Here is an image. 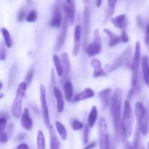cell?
Returning a JSON list of instances; mask_svg holds the SVG:
<instances>
[{
  "instance_id": "obj_1",
  "label": "cell",
  "mask_w": 149,
  "mask_h": 149,
  "mask_svg": "<svg viewBox=\"0 0 149 149\" xmlns=\"http://www.w3.org/2000/svg\"><path fill=\"white\" fill-rule=\"evenodd\" d=\"M122 92L121 89L116 88L113 93V97L111 100L110 111L113 119V126L116 136L119 138L121 132V116H122Z\"/></svg>"
},
{
  "instance_id": "obj_2",
  "label": "cell",
  "mask_w": 149,
  "mask_h": 149,
  "mask_svg": "<svg viewBox=\"0 0 149 149\" xmlns=\"http://www.w3.org/2000/svg\"><path fill=\"white\" fill-rule=\"evenodd\" d=\"M133 113L128 100H126L124 104V111L122 119L121 120V132L125 138H128L132 135L133 128Z\"/></svg>"
},
{
  "instance_id": "obj_3",
  "label": "cell",
  "mask_w": 149,
  "mask_h": 149,
  "mask_svg": "<svg viewBox=\"0 0 149 149\" xmlns=\"http://www.w3.org/2000/svg\"><path fill=\"white\" fill-rule=\"evenodd\" d=\"M135 113L140 131L143 135H146L148 132V114L141 102H138L135 104Z\"/></svg>"
},
{
  "instance_id": "obj_4",
  "label": "cell",
  "mask_w": 149,
  "mask_h": 149,
  "mask_svg": "<svg viewBox=\"0 0 149 149\" xmlns=\"http://www.w3.org/2000/svg\"><path fill=\"white\" fill-rule=\"evenodd\" d=\"M27 87V83L26 81H22L19 84L17 87V93L12 107L13 116L16 118H19L22 115V102L26 94Z\"/></svg>"
},
{
  "instance_id": "obj_5",
  "label": "cell",
  "mask_w": 149,
  "mask_h": 149,
  "mask_svg": "<svg viewBox=\"0 0 149 149\" xmlns=\"http://www.w3.org/2000/svg\"><path fill=\"white\" fill-rule=\"evenodd\" d=\"M102 41L100 32L97 29H95L93 32V40L85 48L86 53L90 57H93L100 53L102 50Z\"/></svg>"
},
{
  "instance_id": "obj_6",
  "label": "cell",
  "mask_w": 149,
  "mask_h": 149,
  "mask_svg": "<svg viewBox=\"0 0 149 149\" xmlns=\"http://www.w3.org/2000/svg\"><path fill=\"white\" fill-rule=\"evenodd\" d=\"M99 144L100 149H109L107 123L103 118L99 121Z\"/></svg>"
},
{
  "instance_id": "obj_7",
  "label": "cell",
  "mask_w": 149,
  "mask_h": 149,
  "mask_svg": "<svg viewBox=\"0 0 149 149\" xmlns=\"http://www.w3.org/2000/svg\"><path fill=\"white\" fill-rule=\"evenodd\" d=\"M39 92H40V101L41 107H42V115H43L44 122L45 125L48 127L49 125V111H48L47 104V95H46V89L44 84H40L39 87Z\"/></svg>"
},
{
  "instance_id": "obj_8",
  "label": "cell",
  "mask_w": 149,
  "mask_h": 149,
  "mask_svg": "<svg viewBox=\"0 0 149 149\" xmlns=\"http://www.w3.org/2000/svg\"><path fill=\"white\" fill-rule=\"evenodd\" d=\"M132 47H128L125 52L119 55V58L115 61L114 63L119 66H131L132 65Z\"/></svg>"
},
{
  "instance_id": "obj_9",
  "label": "cell",
  "mask_w": 149,
  "mask_h": 149,
  "mask_svg": "<svg viewBox=\"0 0 149 149\" xmlns=\"http://www.w3.org/2000/svg\"><path fill=\"white\" fill-rule=\"evenodd\" d=\"M141 43L139 42H137L136 44H135V53H134L133 58H132V65H131V69H132V74H138L140 61H141Z\"/></svg>"
},
{
  "instance_id": "obj_10",
  "label": "cell",
  "mask_w": 149,
  "mask_h": 149,
  "mask_svg": "<svg viewBox=\"0 0 149 149\" xmlns=\"http://www.w3.org/2000/svg\"><path fill=\"white\" fill-rule=\"evenodd\" d=\"M74 47H73V55H77L79 51L80 46H81V38L82 35V28L79 25H77L74 28Z\"/></svg>"
},
{
  "instance_id": "obj_11",
  "label": "cell",
  "mask_w": 149,
  "mask_h": 149,
  "mask_svg": "<svg viewBox=\"0 0 149 149\" xmlns=\"http://www.w3.org/2000/svg\"><path fill=\"white\" fill-rule=\"evenodd\" d=\"M68 20L66 16L65 15L64 17V20L63 21L62 23V27H61V32H60L59 35L58 36V39H57V45H56V48L58 49H60L63 45L64 42H65V36H66V33H67V29H68Z\"/></svg>"
},
{
  "instance_id": "obj_12",
  "label": "cell",
  "mask_w": 149,
  "mask_h": 149,
  "mask_svg": "<svg viewBox=\"0 0 149 149\" xmlns=\"http://www.w3.org/2000/svg\"><path fill=\"white\" fill-rule=\"evenodd\" d=\"M90 65L94 68V72H93L94 78H98V77L106 75V71L102 67L101 61L100 60L97 59V58H93L90 61Z\"/></svg>"
},
{
  "instance_id": "obj_13",
  "label": "cell",
  "mask_w": 149,
  "mask_h": 149,
  "mask_svg": "<svg viewBox=\"0 0 149 149\" xmlns=\"http://www.w3.org/2000/svg\"><path fill=\"white\" fill-rule=\"evenodd\" d=\"M62 17H61V11L59 7H55L52 13V17L49 20V26L53 28H60L62 26Z\"/></svg>"
},
{
  "instance_id": "obj_14",
  "label": "cell",
  "mask_w": 149,
  "mask_h": 149,
  "mask_svg": "<svg viewBox=\"0 0 149 149\" xmlns=\"http://www.w3.org/2000/svg\"><path fill=\"white\" fill-rule=\"evenodd\" d=\"M22 127L26 130H30L33 127V122L31 119L29 111L28 109H25L21 115V120H20Z\"/></svg>"
},
{
  "instance_id": "obj_15",
  "label": "cell",
  "mask_w": 149,
  "mask_h": 149,
  "mask_svg": "<svg viewBox=\"0 0 149 149\" xmlns=\"http://www.w3.org/2000/svg\"><path fill=\"white\" fill-rule=\"evenodd\" d=\"M111 22L113 23L115 27L119 29H125L127 25V20L125 14L119 15L116 17H112V18H111Z\"/></svg>"
},
{
  "instance_id": "obj_16",
  "label": "cell",
  "mask_w": 149,
  "mask_h": 149,
  "mask_svg": "<svg viewBox=\"0 0 149 149\" xmlns=\"http://www.w3.org/2000/svg\"><path fill=\"white\" fill-rule=\"evenodd\" d=\"M48 130L49 132V143L50 149H60V141L56 135L55 130L52 125H49L48 126Z\"/></svg>"
},
{
  "instance_id": "obj_17",
  "label": "cell",
  "mask_w": 149,
  "mask_h": 149,
  "mask_svg": "<svg viewBox=\"0 0 149 149\" xmlns=\"http://www.w3.org/2000/svg\"><path fill=\"white\" fill-rule=\"evenodd\" d=\"M64 11H65V15L68 18V22L73 24L75 20V7L73 1L70 3H67L64 5Z\"/></svg>"
},
{
  "instance_id": "obj_18",
  "label": "cell",
  "mask_w": 149,
  "mask_h": 149,
  "mask_svg": "<svg viewBox=\"0 0 149 149\" xmlns=\"http://www.w3.org/2000/svg\"><path fill=\"white\" fill-rule=\"evenodd\" d=\"M95 96V92L90 88H85L84 90H81L80 93L76 95L74 97V102H79L82 100H87V99L92 98Z\"/></svg>"
},
{
  "instance_id": "obj_19",
  "label": "cell",
  "mask_w": 149,
  "mask_h": 149,
  "mask_svg": "<svg viewBox=\"0 0 149 149\" xmlns=\"http://www.w3.org/2000/svg\"><path fill=\"white\" fill-rule=\"evenodd\" d=\"M54 95L55 97V100H56V104H57V111L59 113L63 112L64 109V100L63 96L62 93H61V90L58 88L57 87H54Z\"/></svg>"
},
{
  "instance_id": "obj_20",
  "label": "cell",
  "mask_w": 149,
  "mask_h": 149,
  "mask_svg": "<svg viewBox=\"0 0 149 149\" xmlns=\"http://www.w3.org/2000/svg\"><path fill=\"white\" fill-rule=\"evenodd\" d=\"M142 71L146 84L149 88V59L148 57L145 55L142 58Z\"/></svg>"
},
{
  "instance_id": "obj_21",
  "label": "cell",
  "mask_w": 149,
  "mask_h": 149,
  "mask_svg": "<svg viewBox=\"0 0 149 149\" xmlns=\"http://www.w3.org/2000/svg\"><path fill=\"white\" fill-rule=\"evenodd\" d=\"M103 31L108 35L109 38V47H114L119 42H122V39H121V36L116 35V33H113L111 30L108 29H103Z\"/></svg>"
},
{
  "instance_id": "obj_22",
  "label": "cell",
  "mask_w": 149,
  "mask_h": 149,
  "mask_svg": "<svg viewBox=\"0 0 149 149\" xmlns=\"http://www.w3.org/2000/svg\"><path fill=\"white\" fill-rule=\"evenodd\" d=\"M110 93H111V89L109 88L104 89V90H101V91L99 93L98 96L99 97H100V100H101L103 108H106L109 104H110V101H111Z\"/></svg>"
},
{
  "instance_id": "obj_23",
  "label": "cell",
  "mask_w": 149,
  "mask_h": 149,
  "mask_svg": "<svg viewBox=\"0 0 149 149\" xmlns=\"http://www.w3.org/2000/svg\"><path fill=\"white\" fill-rule=\"evenodd\" d=\"M61 63H62L63 68V74L65 77H67L68 75V74H69L70 70H71V64H70L69 58H68V55L66 52H63L61 54Z\"/></svg>"
},
{
  "instance_id": "obj_24",
  "label": "cell",
  "mask_w": 149,
  "mask_h": 149,
  "mask_svg": "<svg viewBox=\"0 0 149 149\" xmlns=\"http://www.w3.org/2000/svg\"><path fill=\"white\" fill-rule=\"evenodd\" d=\"M64 92H65V96L66 100L70 102L73 98L74 95V87L71 81H66L64 84Z\"/></svg>"
},
{
  "instance_id": "obj_25",
  "label": "cell",
  "mask_w": 149,
  "mask_h": 149,
  "mask_svg": "<svg viewBox=\"0 0 149 149\" xmlns=\"http://www.w3.org/2000/svg\"><path fill=\"white\" fill-rule=\"evenodd\" d=\"M97 118V109L95 106H93L92 107L91 111H90V115L88 116V119H87V122H88V125L90 126V128L93 127L95 124L96 120Z\"/></svg>"
},
{
  "instance_id": "obj_26",
  "label": "cell",
  "mask_w": 149,
  "mask_h": 149,
  "mask_svg": "<svg viewBox=\"0 0 149 149\" xmlns=\"http://www.w3.org/2000/svg\"><path fill=\"white\" fill-rule=\"evenodd\" d=\"M53 62L55 64V69H56L57 74L59 77H62L64 74L63 68L62 63H61V58L58 56L57 55H53Z\"/></svg>"
},
{
  "instance_id": "obj_27",
  "label": "cell",
  "mask_w": 149,
  "mask_h": 149,
  "mask_svg": "<svg viewBox=\"0 0 149 149\" xmlns=\"http://www.w3.org/2000/svg\"><path fill=\"white\" fill-rule=\"evenodd\" d=\"M55 127H56L57 131H58V134L61 137V138L63 141H65L67 138V130L65 127L61 122H59V121H56L55 122Z\"/></svg>"
},
{
  "instance_id": "obj_28",
  "label": "cell",
  "mask_w": 149,
  "mask_h": 149,
  "mask_svg": "<svg viewBox=\"0 0 149 149\" xmlns=\"http://www.w3.org/2000/svg\"><path fill=\"white\" fill-rule=\"evenodd\" d=\"M1 33H2L3 37H4L6 46L9 48L11 47L12 45H13V40H12L11 36H10V33L9 32V31L6 28H1Z\"/></svg>"
},
{
  "instance_id": "obj_29",
  "label": "cell",
  "mask_w": 149,
  "mask_h": 149,
  "mask_svg": "<svg viewBox=\"0 0 149 149\" xmlns=\"http://www.w3.org/2000/svg\"><path fill=\"white\" fill-rule=\"evenodd\" d=\"M37 149H45V138L42 130H39L37 133Z\"/></svg>"
},
{
  "instance_id": "obj_30",
  "label": "cell",
  "mask_w": 149,
  "mask_h": 149,
  "mask_svg": "<svg viewBox=\"0 0 149 149\" xmlns=\"http://www.w3.org/2000/svg\"><path fill=\"white\" fill-rule=\"evenodd\" d=\"M116 0H108V8L106 15L107 17H111L114 13L115 7H116Z\"/></svg>"
},
{
  "instance_id": "obj_31",
  "label": "cell",
  "mask_w": 149,
  "mask_h": 149,
  "mask_svg": "<svg viewBox=\"0 0 149 149\" xmlns=\"http://www.w3.org/2000/svg\"><path fill=\"white\" fill-rule=\"evenodd\" d=\"M140 130L139 128L137 129L136 132L135 134V138L133 140V143H132V149H139L140 146V138H141V135H140Z\"/></svg>"
},
{
  "instance_id": "obj_32",
  "label": "cell",
  "mask_w": 149,
  "mask_h": 149,
  "mask_svg": "<svg viewBox=\"0 0 149 149\" xmlns=\"http://www.w3.org/2000/svg\"><path fill=\"white\" fill-rule=\"evenodd\" d=\"M37 19V13L36 10H32L29 13V14L26 16V20L29 23H33Z\"/></svg>"
},
{
  "instance_id": "obj_33",
  "label": "cell",
  "mask_w": 149,
  "mask_h": 149,
  "mask_svg": "<svg viewBox=\"0 0 149 149\" xmlns=\"http://www.w3.org/2000/svg\"><path fill=\"white\" fill-rule=\"evenodd\" d=\"M90 126L86 125L84 130V135H83V143L87 144L89 141V133H90Z\"/></svg>"
},
{
  "instance_id": "obj_34",
  "label": "cell",
  "mask_w": 149,
  "mask_h": 149,
  "mask_svg": "<svg viewBox=\"0 0 149 149\" xmlns=\"http://www.w3.org/2000/svg\"><path fill=\"white\" fill-rule=\"evenodd\" d=\"M83 127H84V125L79 120L76 119L72 122V128L74 130H79L82 129Z\"/></svg>"
},
{
  "instance_id": "obj_35",
  "label": "cell",
  "mask_w": 149,
  "mask_h": 149,
  "mask_svg": "<svg viewBox=\"0 0 149 149\" xmlns=\"http://www.w3.org/2000/svg\"><path fill=\"white\" fill-rule=\"evenodd\" d=\"M33 70L31 68V69L29 70V72H28V74H26V78H25L26 82L27 83L28 85L31 84V81H32V79H33Z\"/></svg>"
},
{
  "instance_id": "obj_36",
  "label": "cell",
  "mask_w": 149,
  "mask_h": 149,
  "mask_svg": "<svg viewBox=\"0 0 149 149\" xmlns=\"http://www.w3.org/2000/svg\"><path fill=\"white\" fill-rule=\"evenodd\" d=\"M119 67L116 65L115 63H106L105 65V68H106V71L108 72H112V71H114L115 70H116Z\"/></svg>"
},
{
  "instance_id": "obj_37",
  "label": "cell",
  "mask_w": 149,
  "mask_h": 149,
  "mask_svg": "<svg viewBox=\"0 0 149 149\" xmlns=\"http://www.w3.org/2000/svg\"><path fill=\"white\" fill-rule=\"evenodd\" d=\"M7 119L1 115V119H0V130H1V132H2V131H4V130L6 129V127H7Z\"/></svg>"
},
{
  "instance_id": "obj_38",
  "label": "cell",
  "mask_w": 149,
  "mask_h": 149,
  "mask_svg": "<svg viewBox=\"0 0 149 149\" xmlns=\"http://www.w3.org/2000/svg\"><path fill=\"white\" fill-rule=\"evenodd\" d=\"M120 36L121 39H122V42H123V43H127L130 41L129 36H128L126 30H125V29L123 30V31H122V34H121Z\"/></svg>"
},
{
  "instance_id": "obj_39",
  "label": "cell",
  "mask_w": 149,
  "mask_h": 149,
  "mask_svg": "<svg viewBox=\"0 0 149 149\" xmlns=\"http://www.w3.org/2000/svg\"><path fill=\"white\" fill-rule=\"evenodd\" d=\"M6 58V49L4 47V44L1 43V47H0V59L1 61H4Z\"/></svg>"
},
{
  "instance_id": "obj_40",
  "label": "cell",
  "mask_w": 149,
  "mask_h": 149,
  "mask_svg": "<svg viewBox=\"0 0 149 149\" xmlns=\"http://www.w3.org/2000/svg\"><path fill=\"white\" fill-rule=\"evenodd\" d=\"M25 16H26V13H25L24 10H20L17 13V20L18 21H23L25 19Z\"/></svg>"
},
{
  "instance_id": "obj_41",
  "label": "cell",
  "mask_w": 149,
  "mask_h": 149,
  "mask_svg": "<svg viewBox=\"0 0 149 149\" xmlns=\"http://www.w3.org/2000/svg\"><path fill=\"white\" fill-rule=\"evenodd\" d=\"M8 141V136H7V134L6 132H4V131L1 132V137H0V141H1V143H6Z\"/></svg>"
},
{
  "instance_id": "obj_42",
  "label": "cell",
  "mask_w": 149,
  "mask_h": 149,
  "mask_svg": "<svg viewBox=\"0 0 149 149\" xmlns=\"http://www.w3.org/2000/svg\"><path fill=\"white\" fill-rule=\"evenodd\" d=\"M145 44L147 46H149V23L146 27V35H145Z\"/></svg>"
},
{
  "instance_id": "obj_43",
  "label": "cell",
  "mask_w": 149,
  "mask_h": 149,
  "mask_svg": "<svg viewBox=\"0 0 149 149\" xmlns=\"http://www.w3.org/2000/svg\"><path fill=\"white\" fill-rule=\"evenodd\" d=\"M15 149H29V146H28L27 144L23 143H20V145L17 146V148Z\"/></svg>"
},
{
  "instance_id": "obj_44",
  "label": "cell",
  "mask_w": 149,
  "mask_h": 149,
  "mask_svg": "<svg viewBox=\"0 0 149 149\" xmlns=\"http://www.w3.org/2000/svg\"><path fill=\"white\" fill-rule=\"evenodd\" d=\"M95 146V143L93 142V143H90L87 144V146L84 147V149H92V148H94Z\"/></svg>"
},
{
  "instance_id": "obj_45",
  "label": "cell",
  "mask_w": 149,
  "mask_h": 149,
  "mask_svg": "<svg viewBox=\"0 0 149 149\" xmlns=\"http://www.w3.org/2000/svg\"><path fill=\"white\" fill-rule=\"evenodd\" d=\"M124 149H132V146L130 145V143L129 142H126L125 143Z\"/></svg>"
},
{
  "instance_id": "obj_46",
  "label": "cell",
  "mask_w": 149,
  "mask_h": 149,
  "mask_svg": "<svg viewBox=\"0 0 149 149\" xmlns=\"http://www.w3.org/2000/svg\"><path fill=\"white\" fill-rule=\"evenodd\" d=\"M96 1V6L97 7H100L102 4V0H95Z\"/></svg>"
},
{
  "instance_id": "obj_47",
  "label": "cell",
  "mask_w": 149,
  "mask_h": 149,
  "mask_svg": "<svg viewBox=\"0 0 149 149\" xmlns=\"http://www.w3.org/2000/svg\"><path fill=\"white\" fill-rule=\"evenodd\" d=\"M71 1H72V0H66L67 3H70V2H71Z\"/></svg>"
},
{
  "instance_id": "obj_48",
  "label": "cell",
  "mask_w": 149,
  "mask_h": 149,
  "mask_svg": "<svg viewBox=\"0 0 149 149\" xmlns=\"http://www.w3.org/2000/svg\"><path fill=\"white\" fill-rule=\"evenodd\" d=\"M3 96H4V94H3V93H1V96H0V98H2L3 97Z\"/></svg>"
},
{
  "instance_id": "obj_49",
  "label": "cell",
  "mask_w": 149,
  "mask_h": 149,
  "mask_svg": "<svg viewBox=\"0 0 149 149\" xmlns=\"http://www.w3.org/2000/svg\"><path fill=\"white\" fill-rule=\"evenodd\" d=\"M147 148L149 149V142H148V143H147Z\"/></svg>"
},
{
  "instance_id": "obj_50",
  "label": "cell",
  "mask_w": 149,
  "mask_h": 149,
  "mask_svg": "<svg viewBox=\"0 0 149 149\" xmlns=\"http://www.w3.org/2000/svg\"><path fill=\"white\" fill-rule=\"evenodd\" d=\"M141 149H145V148H144V147H141Z\"/></svg>"
},
{
  "instance_id": "obj_51",
  "label": "cell",
  "mask_w": 149,
  "mask_h": 149,
  "mask_svg": "<svg viewBox=\"0 0 149 149\" xmlns=\"http://www.w3.org/2000/svg\"><path fill=\"white\" fill-rule=\"evenodd\" d=\"M148 116H149V104H148Z\"/></svg>"
},
{
  "instance_id": "obj_52",
  "label": "cell",
  "mask_w": 149,
  "mask_h": 149,
  "mask_svg": "<svg viewBox=\"0 0 149 149\" xmlns=\"http://www.w3.org/2000/svg\"><path fill=\"white\" fill-rule=\"evenodd\" d=\"M84 1H88V0H84Z\"/></svg>"
}]
</instances>
